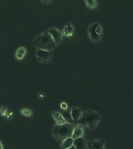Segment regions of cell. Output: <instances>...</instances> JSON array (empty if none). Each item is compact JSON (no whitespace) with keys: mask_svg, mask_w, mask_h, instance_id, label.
Masks as SVG:
<instances>
[{"mask_svg":"<svg viewBox=\"0 0 133 149\" xmlns=\"http://www.w3.org/2000/svg\"><path fill=\"white\" fill-rule=\"evenodd\" d=\"M14 115V113L13 112H10L9 114H8L6 119L9 120H11L12 118L13 117Z\"/></svg>","mask_w":133,"mask_h":149,"instance_id":"7402d4cb","label":"cell"},{"mask_svg":"<svg viewBox=\"0 0 133 149\" xmlns=\"http://www.w3.org/2000/svg\"><path fill=\"white\" fill-rule=\"evenodd\" d=\"M84 130L83 129V127L79 125L75 127L74 129L73 134L72 135V138L74 139L82 137L84 136Z\"/></svg>","mask_w":133,"mask_h":149,"instance_id":"8fae6325","label":"cell"},{"mask_svg":"<svg viewBox=\"0 0 133 149\" xmlns=\"http://www.w3.org/2000/svg\"><path fill=\"white\" fill-rule=\"evenodd\" d=\"M99 25V23H93V24H91L88 29L90 37L93 41L99 42L101 37L102 35L98 34L96 31V30Z\"/></svg>","mask_w":133,"mask_h":149,"instance_id":"8992f818","label":"cell"},{"mask_svg":"<svg viewBox=\"0 0 133 149\" xmlns=\"http://www.w3.org/2000/svg\"><path fill=\"white\" fill-rule=\"evenodd\" d=\"M62 34H64V35H65V36H67V35L68 34V33H69V32H68L67 31H66V30H64V31H63L62 33Z\"/></svg>","mask_w":133,"mask_h":149,"instance_id":"603a6c76","label":"cell"},{"mask_svg":"<svg viewBox=\"0 0 133 149\" xmlns=\"http://www.w3.org/2000/svg\"><path fill=\"white\" fill-rule=\"evenodd\" d=\"M102 120L101 114L93 109H89L82 113L78 123L81 126H87L91 129H94L98 122Z\"/></svg>","mask_w":133,"mask_h":149,"instance_id":"7a4b0ae2","label":"cell"},{"mask_svg":"<svg viewBox=\"0 0 133 149\" xmlns=\"http://www.w3.org/2000/svg\"><path fill=\"white\" fill-rule=\"evenodd\" d=\"M71 109H68L66 110H62L61 112V115L62 116L65 122L70 123V124L75 125V123L72 118L71 113Z\"/></svg>","mask_w":133,"mask_h":149,"instance_id":"9c48e42d","label":"cell"},{"mask_svg":"<svg viewBox=\"0 0 133 149\" xmlns=\"http://www.w3.org/2000/svg\"><path fill=\"white\" fill-rule=\"evenodd\" d=\"M66 149H76L75 146L74 145H72V146H71V147L69 148H67Z\"/></svg>","mask_w":133,"mask_h":149,"instance_id":"484cf974","label":"cell"},{"mask_svg":"<svg viewBox=\"0 0 133 149\" xmlns=\"http://www.w3.org/2000/svg\"><path fill=\"white\" fill-rule=\"evenodd\" d=\"M86 2L88 8H92V9H94L96 7L97 2L94 0H86Z\"/></svg>","mask_w":133,"mask_h":149,"instance_id":"9a60e30c","label":"cell"},{"mask_svg":"<svg viewBox=\"0 0 133 149\" xmlns=\"http://www.w3.org/2000/svg\"><path fill=\"white\" fill-rule=\"evenodd\" d=\"M75 127L67 122L60 125H56L52 127L51 133L55 139L62 143L66 139L72 137Z\"/></svg>","mask_w":133,"mask_h":149,"instance_id":"6da1fadb","label":"cell"},{"mask_svg":"<svg viewBox=\"0 0 133 149\" xmlns=\"http://www.w3.org/2000/svg\"><path fill=\"white\" fill-rule=\"evenodd\" d=\"M20 113L24 116L32 117L33 116L32 112L28 109H21L20 110Z\"/></svg>","mask_w":133,"mask_h":149,"instance_id":"2e32d148","label":"cell"},{"mask_svg":"<svg viewBox=\"0 0 133 149\" xmlns=\"http://www.w3.org/2000/svg\"><path fill=\"white\" fill-rule=\"evenodd\" d=\"M0 149H4V146L1 141V140H0Z\"/></svg>","mask_w":133,"mask_h":149,"instance_id":"cb8c5ba5","label":"cell"},{"mask_svg":"<svg viewBox=\"0 0 133 149\" xmlns=\"http://www.w3.org/2000/svg\"><path fill=\"white\" fill-rule=\"evenodd\" d=\"M60 107L62 110H65L68 109L69 106L68 104L66 102H63L60 104Z\"/></svg>","mask_w":133,"mask_h":149,"instance_id":"ac0fdd59","label":"cell"},{"mask_svg":"<svg viewBox=\"0 0 133 149\" xmlns=\"http://www.w3.org/2000/svg\"><path fill=\"white\" fill-rule=\"evenodd\" d=\"M33 43L38 49L48 51H51L54 48L56 44L53 38L48 31L38 34L34 38Z\"/></svg>","mask_w":133,"mask_h":149,"instance_id":"3957f363","label":"cell"},{"mask_svg":"<svg viewBox=\"0 0 133 149\" xmlns=\"http://www.w3.org/2000/svg\"><path fill=\"white\" fill-rule=\"evenodd\" d=\"M26 49L25 47H20L19 49H18L17 51V52L20 53L24 56L26 54Z\"/></svg>","mask_w":133,"mask_h":149,"instance_id":"e0dca14e","label":"cell"},{"mask_svg":"<svg viewBox=\"0 0 133 149\" xmlns=\"http://www.w3.org/2000/svg\"><path fill=\"white\" fill-rule=\"evenodd\" d=\"M104 139H92L87 142L88 149H105Z\"/></svg>","mask_w":133,"mask_h":149,"instance_id":"5b68a950","label":"cell"},{"mask_svg":"<svg viewBox=\"0 0 133 149\" xmlns=\"http://www.w3.org/2000/svg\"><path fill=\"white\" fill-rule=\"evenodd\" d=\"M66 27L67 28V31L68 32H72L74 30L73 27L71 26L69 22L66 24Z\"/></svg>","mask_w":133,"mask_h":149,"instance_id":"d6986e66","label":"cell"},{"mask_svg":"<svg viewBox=\"0 0 133 149\" xmlns=\"http://www.w3.org/2000/svg\"><path fill=\"white\" fill-rule=\"evenodd\" d=\"M96 31L97 33L98 34L102 35V29L101 27L99 25V26L97 28L96 30Z\"/></svg>","mask_w":133,"mask_h":149,"instance_id":"44dd1931","label":"cell"},{"mask_svg":"<svg viewBox=\"0 0 133 149\" xmlns=\"http://www.w3.org/2000/svg\"><path fill=\"white\" fill-rule=\"evenodd\" d=\"M71 115L75 123H78L82 114V109L80 108L74 107L71 109Z\"/></svg>","mask_w":133,"mask_h":149,"instance_id":"30bf717a","label":"cell"},{"mask_svg":"<svg viewBox=\"0 0 133 149\" xmlns=\"http://www.w3.org/2000/svg\"><path fill=\"white\" fill-rule=\"evenodd\" d=\"M24 56L23 55L20 53H18V52H16V57L19 60H22L24 58Z\"/></svg>","mask_w":133,"mask_h":149,"instance_id":"ffe728a7","label":"cell"},{"mask_svg":"<svg viewBox=\"0 0 133 149\" xmlns=\"http://www.w3.org/2000/svg\"><path fill=\"white\" fill-rule=\"evenodd\" d=\"M52 54L51 51H46L39 49H37L36 52L38 60L44 63L47 62L51 59Z\"/></svg>","mask_w":133,"mask_h":149,"instance_id":"277c9868","label":"cell"},{"mask_svg":"<svg viewBox=\"0 0 133 149\" xmlns=\"http://www.w3.org/2000/svg\"><path fill=\"white\" fill-rule=\"evenodd\" d=\"M52 115L57 125H60L66 123L65 119L61 114L53 112L52 113Z\"/></svg>","mask_w":133,"mask_h":149,"instance_id":"7c38bea8","label":"cell"},{"mask_svg":"<svg viewBox=\"0 0 133 149\" xmlns=\"http://www.w3.org/2000/svg\"><path fill=\"white\" fill-rule=\"evenodd\" d=\"M48 32L52 36L56 44L61 42L62 33L56 28H51L48 30Z\"/></svg>","mask_w":133,"mask_h":149,"instance_id":"52a82bcc","label":"cell"},{"mask_svg":"<svg viewBox=\"0 0 133 149\" xmlns=\"http://www.w3.org/2000/svg\"><path fill=\"white\" fill-rule=\"evenodd\" d=\"M73 145L76 149H88L87 142L84 136L74 139Z\"/></svg>","mask_w":133,"mask_h":149,"instance_id":"ba28073f","label":"cell"},{"mask_svg":"<svg viewBox=\"0 0 133 149\" xmlns=\"http://www.w3.org/2000/svg\"><path fill=\"white\" fill-rule=\"evenodd\" d=\"M74 140L72 137H69L66 139L62 143L61 148L66 149L69 148L73 145Z\"/></svg>","mask_w":133,"mask_h":149,"instance_id":"4fadbf2b","label":"cell"},{"mask_svg":"<svg viewBox=\"0 0 133 149\" xmlns=\"http://www.w3.org/2000/svg\"><path fill=\"white\" fill-rule=\"evenodd\" d=\"M8 110H7V105L6 104H4V106L0 110V115L6 118L8 115Z\"/></svg>","mask_w":133,"mask_h":149,"instance_id":"5bb4252c","label":"cell"},{"mask_svg":"<svg viewBox=\"0 0 133 149\" xmlns=\"http://www.w3.org/2000/svg\"><path fill=\"white\" fill-rule=\"evenodd\" d=\"M72 36H73V33H72V32H69V33H68L67 36H66L68 37H72Z\"/></svg>","mask_w":133,"mask_h":149,"instance_id":"d4e9b609","label":"cell"}]
</instances>
